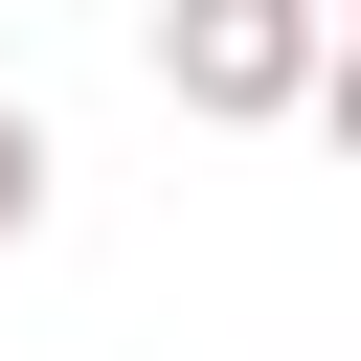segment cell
Wrapping results in <instances>:
<instances>
[{
    "instance_id": "cell-1",
    "label": "cell",
    "mask_w": 361,
    "mask_h": 361,
    "mask_svg": "<svg viewBox=\"0 0 361 361\" xmlns=\"http://www.w3.org/2000/svg\"><path fill=\"white\" fill-rule=\"evenodd\" d=\"M316 0H158V90L203 113V135H293L316 113Z\"/></svg>"
},
{
    "instance_id": "cell-2",
    "label": "cell",
    "mask_w": 361,
    "mask_h": 361,
    "mask_svg": "<svg viewBox=\"0 0 361 361\" xmlns=\"http://www.w3.org/2000/svg\"><path fill=\"white\" fill-rule=\"evenodd\" d=\"M23 226H45V113L0 90V248H23Z\"/></svg>"
},
{
    "instance_id": "cell-3",
    "label": "cell",
    "mask_w": 361,
    "mask_h": 361,
    "mask_svg": "<svg viewBox=\"0 0 361 361\" xmlns=\"http://www.w3.org/2000/svg\"><path fill=\"white\" fill-rule=\"evenodd\" d=\"M316 135H338V180H361V23L316 45Z\"/></svg>"
},
{
    "instance_id": "cell-4",
    "label": "cell",
    "mask_w": 361,
    "mask_h": 361,
    "mask_svg": "<svg viewBox=\"0 0 361 361\" xmlns=\"http://www.w3.org/2000/svg\"><path fill=\"white\" fill-rule=\"evenodd\" d=\"M316 23H361V0H316Z\"/></svg>"
}]
</instances>
